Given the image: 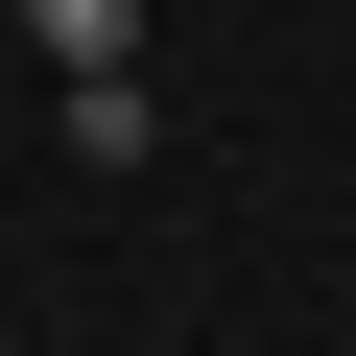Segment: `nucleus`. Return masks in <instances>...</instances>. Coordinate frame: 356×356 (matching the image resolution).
<instances>
[{
  "instance_id": "obj_1",
  "label": "nucleus",
  "mask_w": 356,
  "mask_h": 356,
  "mask_svg": "<svg viewBox=\"0 0 356 356\" xmlns=\"http://www.w3.org/2000/svg\"><path fill=\"white\" fill-rule=\"evenodd\" d=\"M72 166H166V95L143 72H72Z\"/></svg>"
},
{
  "instance_id": "obj_2",
  "label": "nucleus",
  "mask_w": 356,
  "mask_h": 356,
  "mask_svg": "<svg viewBox=\"0 0 356 356\" xmlns=\"http://www.w3.org/2000/svg\"><path fill=\"white\" fill-rule=\"evenodd\" d=\"M24 48L48 72H143V0H24Z\"/></svg>"
}]
</instances>
